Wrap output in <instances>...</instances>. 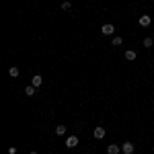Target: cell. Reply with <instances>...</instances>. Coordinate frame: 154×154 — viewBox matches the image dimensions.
<instances>
[{
	"instance_id": "cell-6",
	"label": "cell",
	"mask_w": 154,
	"mask_h": 154,
	"mask_svg": "<svg viewBox=\"0 0 154 154\" xmlns=\"http://www.w3.org/2000/svg\"><path fill=\"white\" fill-rule=\"evenodd\" d=\"M121 152V146L119 144H109L107 146V154H119Z\"/></svg>"
},
{
	"instance_id": "cell-10",
	"label": "cell",
	"mask_w": 154,
	"mask_h": 154,
	"mask_svg": "<svg viewBox=\"0 0 154 154\" xmlns=\"http://www.w3.org/2000/svg\"><path fill=\"white\" fill-rule=\"evenodd\" d=\"M66 131H68L66 125H56V136H66Z\"/></svg>"
},
{
	"instance_id": "cell-14",
	"label": "cell",
	"mask_w": 154,
	"mask_h": 154,
	"mask_svg": "<svg viewBox=\"0 0 154 154\" xmlns=\"http://www.w3.org/2000/svg\"><path fill=\"white\" fill-rule=\"evenodd\" d=\"M70 8H72V4L68 0H64V2H62V11H70Z\"/></svg>"
},
{
	"instance_id": "cell-15",
	"label": "cell",
	"mask_w": 154,
	"mask_h": 154,
	"mask_svg": "<svg viewBox=\"0 0 154 154\" xmlns=\"http://www.w3.org/2000/svg\"><path fill=\"white\" fill-rule=\"evenodd\" d=\"M8 154H17V146H11L8 148Z\"/></svg>"
},
{
	"instance_id": "cell-12",
	"label": "cell",
	"mask_w": 154,
	"mask_h": 154,
	"mask_svg": "<svg viewBox=\"0 0 154 154\" xmlns=\"http://www.w3.org/2000/svg\"><path fill=\"white\" fill-rule=\"evenodd\" d=\"M25 95H27V97H33V95H35V86H33V84L25 86Z\"/></svg>"
},
{
	"instance_id": "cell-1",
	"label": "cell",
	"mask_w": 154,
	"mask_h": 154,
	"mask_svg": "<svg viewBox=\"0 0 154 154\" xmlns=\"http://www.w3.org/2000/svg\"><path fill=\"white\" fill-rule=\"evenodd\" d=\"M76 146H78V136H74V134L68 136L66 138V148H76Z\"/></svg>"
},
{
	"instance_id": "cell-7",
	"label": "cell",
	"mask_w": 154,
	"mask_h": 154,
	"mask_svg": "<svg viewBox=\"0 0 154 154\" xmlns=\"http://www.w3.org/2000/svg\"><path fill=\"white\" fill-rule=\"evenodd\" d=\"M31 84H33V86H41V84H43V76H39V74H35V76H33V78H31Z\"/></svg>"
},
{
	"instance_id": "cell-5",
	"label": "cell",
	"mask_w": 154,
	"mask_h": 154,
	"mask_svg": "<svg viewBox=\"0 0 154 154\" xmlns=\"http://www.w3.org/2000/svg\"><path fill=\"white\" fill-rule=\"evenodd\" d=\"M138 23H140V27H150V23H152V19H150L148 14H142V17L138 19Z\"/></svg>"
},
{
	"instance_id": "cell-9",
	"label": "cell",
	"mask_w": 154,
	"mask_h": 154,
	"mask_svg": "<svg viewBox=\"0 0 154 154\" xmlns=\"http://www.w3.org/2000/svg\"><path fill=\"white\" fill-rule=\"evenodd\" d=\"M19 74H21V70H19L17 66H11V68H8V76H11V78H17Z\"/></svg>"
},
{
	"instance_id": "cell-4",
	"label": "cell",
	"mask_w": 154,
	"mask_h": 154,
	"mask_svg": "<svg viewBox=\"0 0 154 154\" xmlns=\"http://www.w3.org/2000/svg\"><path fill=\"white\" fill-rule=\"evenodd\" d=\"M105 134H107V130L103 128V125H97V128H95V138H97V140H103Z\"/></svg>"
},
{
	"instance_id": "cell-3",
	"label": "cell",
	"mask_w": 154,
	"mask_h": 154,
	"mask_svg": "<svg viewBox=\"0 0 154 154\" xmlns=\"http://www.w3.org/2000/svg\"><path fill=\"white\" fill-rule=\"evenodd\" d=\"M101 33H103V35H113V33H115V27L111 23H105L101 27Z\"/></svg>"
},
{
	"instance_id": "cell-8",
	"label": "cell",
	"mask_w": 154,
	"mask_h": 154,
	"mask_svg": "<svg viewBox=\"0 0 154 154\" xmlns=\"http://www.w3.org/2000/svg\"><path fill=\"white\" fill-rule=\"evenodd\" d=\"M136 58H138V54H136L134 49H128V51H125V60H128V62H134Z\"/></svg>"
},
{
	"instance_id": "cell-11",
	"label": "cell",
	"mask_w": 154,
	"mask_h": 154,
	"mask_svg": "<svg viewBox=\"0 0 154 154\" xmlns=\"http://www.w3.org/2000/svg\"><path fill=\"white\" fill-rule=\"evenodd\" d=\"M111 45H113V48H121V45H123V39H121V37H113V39H111Z\"/></svg>"
},
{
	"instance_id": "cell-16",
	"label": "cell",
	"mask_w": 154,
	"mask_h": 154,
	"mask_svg": "<svg viewBox=\"0 0 154 154\" xmlns=\"http://www.w3.org/2000/svg\"><path fill=\"white\" fill-rule=\"evenodd\" d=\"M29 154H37V152H29Z\"/></svg>"
},
{
	"instance_id": "cell-2",
	"label": "cell",
	"mask_w": 154,
	"mask_h": 154,
	"mask_svg": "<svg viewBox=\"0 0 154 154\" xmlns=\"http://www.w3.org/2000/svg\"><path fill=\"white\" fill-rule=\"evenodd\" d=\"M134 150H136V146L131 142H123L121 144V152L123 154H134Z\"/></svg>"
},
{
	"instance_id": "cell-13",
	"label": "cell",
	"mask_w": 154,
	"mask_h": 154,
	"mask_svg": "<svg viewBox=\"0 0 154 154\" xmlns=\"http://www.w3.org/2000/svg\"><path fill=\"white\" fill-rule=\"evenodd\" d=\"M154 37H144V48H152Z\"/></svg>"
}]
</instances>
